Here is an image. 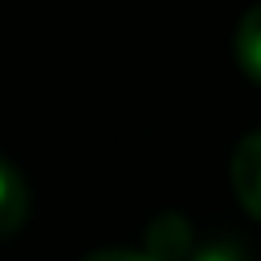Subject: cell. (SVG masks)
<instances>
[{"mask_svg":"<svg viewBox=\"0 0 261 261\" xmlns=\"http://www.w3.org/2000/svg\"><path fill=\"white\" fill-rule=\"evenodd\" d=\"M228 179H232L241 208L261 220V126L237 143V151L228 159Z\"/></svg>","mask_w":261,"mask_h":261,"instance_id":"6da1fadb","label":"cell"},{"mask_svg":"<svg viewBox=\"0 0 261 261\" xmlns=\"http://www.w3.org/2000/svg\"><path fill=\"white\" fill-rule=\"evenodd\" d=\"M147 253L155 261H188L196 253V241H192V228L179 212H163L151 220L147 228Z\"/></svg>","mask_w":261,"mask_h":261,"instance_id":"7a4b0ae2","label":"cell"},{"mask_svg":"<svg viewBox=\"0 0 261 261\" xmlns=\"http://www.w3.org/2000/svg\"><path fill=\"white\" fill-rule=\"evenodd\" d=\"M29 216V188H24V175L0 155V237L16 232Z\"/></svg>","mask_w":261,"mask_h":261,"instance_id":"3957f363","label":"cell"},{"mask_svg":"<svg viewBox=\"0 0 261 261\" xmlns=\"http://www.w3.org/2000/svg\"><path fill=\"white\" fill-rule=\"evenodd\" d=\"M232 49H237V61L245 65V73H249L253 82H261V0L237 20Z\"/></svg>","mask_w":261,"mask_h":261,"instance_id":"277c9868","label":"cell"},{"mask_svg":"<svg viewBox=\"0 0 261 261\" xmlns=\"http://www.w3.org/2000/svg\"><path fill=\"white\" fill-rule=\"evenodd\" d=\"M188 261H245V257L237 253V245H224V241H216V245H204V249H196Z\"/></svg>","mask_w":261,"mask_h":261,"instance_id":"5b68a950","label":"cell"},{"mask_svg":"<svg viewBox=\"0 0 261 261\" xmlns=\"http://www.w3.org/2000/svg\"><path fill=\"white\" fill-rule=\"evenodd\" d=\"M82 261H155V257L147 249H98V253H90Z\"/></svg>","mask_w":261,"mask_h":261,"instance_id":"8992f818","label":"cell"}]
</instances>
